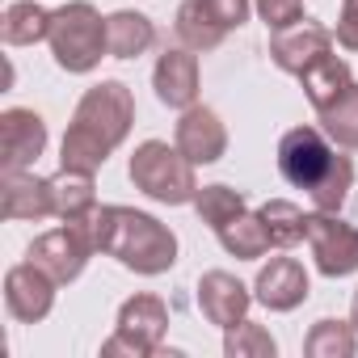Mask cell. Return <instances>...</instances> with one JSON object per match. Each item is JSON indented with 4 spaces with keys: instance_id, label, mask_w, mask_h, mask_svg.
<instances>
[{
    "instance_id": "1",
    "label": "cell",
    "mask_w": 358,
    "mask_h": 358,
    "mask_svg": "<svg viewBox=\"0 0 358 358\" xmlns=\"http://www.w3.org/2000/svg\"><path fill=\"white\" fill-rule=\"evenodd\" d=\"M76 228L85 232V241L93 245V253H110L118 257L127 270L135 274H164L177 262V236L131 207H93L85 220H76Z\"/></svg>"
},
{
    "instance_id": "2",
    "label": "cell",
    "mask_w": 358,
    "mask_h": 358,
    "mask_svg": "<svg viewBox=\"0 0 358 358\" xmlns=\"http://www.w3.org/2000/svg\"><path fill=\"white\" fill-rule=\"evenodd\" d=\"M135 122V97L122 80H101L93 85L76 114H72V127L64 135V148H59V160L64 169H80V173H93L106 164V156L127 139Z\"/></svg>"
},
{
    "instance_id": "3",
    "label": "cell",
    "mask_w": 358,
    "mask_h": 358,
    "mask_svg": "<svg viewBox=\"0 0 358 358\" xmlns=\"http://www.w3.org/2000/svg\"><path fill=\"white\" fill-rule=\"evenodd\" d=\"M278 169L291 186L312 194L316 211H337L350 194V182H354V164L345 156H337L316 127H295L282 135Z\"/></svg>"
},
{
    "instance_id": "4",
    "label": "cell",
    "mask_w": 358,
    "mask_h": 358,
    "mask_svg": "<svg viewBox=\"0 0 358 358\" xmlns=\"http://www.w3.org/2000/svg\"><path fill=\"white\" fill-rule=\"evenodd\" d=\"M131 182L148 199L169 203V207H182V203H194L199 199L194 164L186 160L182 148H169L160 139H148V143L135 148V156H131Z\"/></svg>"
},
{
    "instance_id": "5",
    "label": "cell",
    "mask_w": 358,
    "mask_h": 358,
    "mask_svg": "<svg viewBox=\"0 0 358 358\" xmlns=\"http://www.w3.org/2000/svg\"><path fill=\"white\" fill-rule=\"evenodd\" d=\"M51 51H55V64L64 72H93L101 64V51L106 47V17H97V9L89 0H72L59 13H51V34H47Z\"/></svg>"
},
{
    "instance_id": "6",
    "label": "cell",
    "mask_w": 358,
    "mask_h": 358,
    "mask_svg": "<svg viewBox=\"0 0 358 358\" xmlns=\"http://www.w3.org/2000/svg\"><path fill=\"white\" fill-rule=\"evenodd\" d=\"M249 0H186L177 9V38L190 51H215L228 30L245 26Z\"/></svg>"
},
{
    "instance_id": "7",
    "label": "cell",
    "mask_w": 358,
    "mask_h": 358,
    "mask_svg": "<svg viewBox=\"0 0 358 358\" xmlns=\"http://www.w3.org/2000/svg\"><path fill=\"white\" fill-rule=\"evenodd\" d=\"M164 329H169L164 303H160L156 295H135V299L122 303L118 329H114V337L101 345V354H110V358H114V354H135V358L156 354L160 341H164Z\"/></svg>"
},
{
    "instance_id": "8",
    "label": "cell",
    "mask_w": 358,
    "mask_h": 358,
    "mask_svg": "<svg viewBox=\"0 0 358 358\" xmlns=\"http://www.w3.org/2000/svg\"><path fill=\"white\" fill-rule=\"evenodd\" d=\"M308 245H312L316 270L324 278H345L358 270V228L341 224L333 211L308 215Z\"/></svg>"
},
{
    "instance_id": "9",
    "label": "cell",
    "mask_w": 358,
    "mask_h": 358,
    "mask_svg": "<svg viewBox=\"0 0 358 358\" xmlns=\"http://www.w3.org/2000/svg\"><path fill=\"white\" fill-rule=\"evenodd\" d=\"M89 253H93V245L85 241V232L76 224L55 228V232H47L30 245V262L38 270H47L55 282H76L89 266Z\"/></svg>"
},
{
    "instance_id": "10",
    "label": "cell",
    "mask_w": 358,
    "mask_h": 358,
    "mask_svg": "<svg viewBox=\"0 0 358 358\" xmlns=\"http://www.w3.org/2000/svg\"><path fill=\"white\" fill-rule=\"evenodd\" d=\"M47 148V122L34 110H5L0 114V164L5 173L30 169Z\"/></svg>"
},
{
    "instance_id": "11",
    "label": "cell",
    "mask_w": 358,
    "mask_h": 358,
    "mask_svg": "<svg viewBox=\"0 0 358 358\" xmlns=\"http://www.w3.org/2000/svg\"><path fill=\"white\" fill-rule=\"evenodd\" d=\"M333 55V34L324 30V26H316V22H299V26H291V30H278L274 38H270V59L282 68V72H291V76H303L312 64H320V59H329Z\"/></svg>"
},
{
    "instance_id": "12",
    "label": "cell",
    "mask_w": 358,
    "mask_h": 358,
    "mask_svg": "<svg viewBox=\"0 0 358 358\" xmlns=\"http://www.w3.org/2000/svg\"><path fill=\"white\" fill-rule=\"evenodd\" d=\"M5 303L22 324H38L55 303V278L34 262H22L5 274Z\"/></svg>"
},
{
    "instance_id": "13",
    "label": "cell",
    "mask_w": 358,
    "mask_h": 358,
    "mask_svg": "<svg viewBox=\"0 0 358 358\" xmlns=\"http://www.w3.org/2000/svg\"><path fill=\"white\" fill-rule=\"evenodd\" d=\"M249 303H253V295H249V287H245L236 274H228V270L203 274V282H199V308H203V316H207L211 324H220L224 333L245 320Z\"/></svg>"
},
{
    "instance_id": "14",
    "label": "cell",
    "mask_w": 358,
    "mask_h": 358,
    "mask_svg": "<svg viewBox=\"0 0 358 358\" xmlns=\"http://www.w3.org/2000/svg\"><path fill=\"white\" fill-rule=\"evenodd\" d=\"M177 148L186 152L190 164H215L228 152V131H224L220 114L207 106H190L182 114V122H177Z\"/></svg>"
},
{
    "instance_id": "15",
    "label": "cell",
    "mask_w": 358,
    "mask_h": 358,
    "mask_svg": "<svg viewBox=\"0 0 358 358\" xmlns=\"http://www.w3.org/2000/svg\"><path fill=\"white\" fill-rule=\"evenodd\" d=\"M0 215L5 220H47L55 215V194L51 182L34 173H5V186H0Z\"/></svg>"
},
{
    "instance_id": "16",
    "label": "cell",
    "mask_w": 358,
    "mask_h": 358,
    "mask_svg": "<svg viewBox=\"0 0 358 358\" xmlns=\"http://www.w3.org/2000/svg\"><path fill=\"white\" fill-rule=\"evenodd\" d=\"M152 80H156V97L169 110H190L199 101V55H190V51H164Z\"/></svg>"
},
{
    "instance_id": "17",
    "label": "cell",
    "mask_w": 358,
    "mask_h": 358,
    "mask_svg": "<svg viewBox=\"0 0 358 358\" xmlns=\"http://www.w3.org/2000/svg\"><path fill=\"white\" fill-rule=\"evenodd\" d=\"M257 299L270 312H291L308 299V274L295 257H274L262 274H257Z\"/></svg>"
},
{
    "instance_id": "18",
    "label": "cell",
    "mask_w": 358,
    "mask_h": 358,
    "mask_svg": "<svg viewBox=\"0 0 358 358\" xmlns=\"http://www.w3.org/2000/svg\"><path fill=\"white\" fill-rule=\"evenodd\" d=\"M51 194H55V215L68 220V224L85 220V215L97 207L93 173H80V169H64L59 177H51Z\"/></svg>"
},
{
    "instance_id": "19",
    "label": "cell",
    "mask_w": 358,
    "mask_h": 358,
    "mask_svg": "<svg viewBox=\"0 0 358 358\" xmlns=\"http://www.w3.org/2000/svg\"><path fill=\"white\" fill-rule=\"evenodd\" d=\"M156 43V30L143 13H114L106 17V47L114 59H135Z\"/></svg>"
},
{
    "instance_id": "20",
    "label": "cell",
    "mask_w": 358,
    "mask_h": 358,
    "mask_svg": "<svg viewBox=\"0 0 358 358\" xmlns=\"http://www.w3.org/2000/svg\"><path fill=\"white\" fill-rule=\"evenodd\" d=\"M299 80H303V93H308V101H312V110H316V114H320L324 106H333V101L354 85V80H350V68H345L337 55H329V59L312 64Z\"/></svg>"
},
{
    "instance_id": "21",
    "label": "cell",
    "mask_w": 358,
    "mask_h": 358,
    "mask_svg": "<svg viewBox=\"0 0 358 358\" xmlns=\"http://www.w3.org/2000/svg\"><path fill=\"white\" fill-rule=\"evenodd\" d=\"M9 47H34L51 34V13L38 9L34 0H17V5L5 9V26H0Z\"/></svg>"
},
{
    "instance_id": "22",
    "label": "cell",
    "mask_w": 358,
    "mask_h": 358,
    "mask_svg": "<svg viewBox=\"0 0 358 358\" xmlns=\"http://www.w3.org/2000/svg\"><path fill=\"white\" fill-rule=\"evenodd\" d=\"M220 245H224L232 257H241V262H257V257L270 249V236H266L262 215L241 211L236 220H228V224L220 228Z\"/></svg>"
},
{
    "instance_id": "23",
    "label": "cell",
    "mask_w": 358,
    "mask_h": 358,
    "mask_svg": "<svg viewBox=\"0 0 358 358\" xmlns=\"http://www.w3.org/2000/svg\"><path fill=\"white\" fill-rule=\"evenodd\" d=\"M257 215H262V224H266V236H270V245H274V249H291V245L308 241V215H303L295 203H287V199H274V203H266Z\"/></svg>"
},
{
    "instance_id": "24",
    "label": "cell",
    "mask_w": 358,
    "mask_h": 358,
    "mask_svg": "<svg viewBox=\"0 0 358 358\" xmlns=\"http://www.w3.org/2000/svg\"><path fill=\"white\" fill-rule=\"evenodd\" d=\"M324 135L337 139V148H358V85H350L333 106L320 110Z\"/></svg>"
},
{
    "instance_id": "25",
    "label": "cell",
    "mask_w": 358,
    "mask_h": 358,
    "mask_svg": "<svg viewBox=\"0 0 358 358\" xmlns=\"http://www.w3.org/2000/svg\"><path fill=\"white\" fill-rule=\"evenodd\" d=\"M303 350L312 358H350L354 354V333L341 320H316L308 341H303Z\"/></svg>"
},
{
    "instance_id": "26",
    "label": "cell",
    "mask_w": 358,
    "mask_h": 358,
    "mask_svg": "<svg viewBox=\"0 0 358 358\" xmlns=\"http://www.w3.org/2000/svg\"><path fill=\"white\" fill-rule=\"evenodd\" d=\"M194 207H199L203 224H211V228L220 232L228 220H236V215L245 211V199H241L236 190H228V186H203L199 199H194Z\"/></svg>"
},
{
    "instance_id": "27",
    "label": "cell",
    "mask_w": 358,
    "mask_h": 358,
    "mask_svg": "<svg viewBox=\"0 0 358 358\" xmlns=\"http://www.w3.org/2000/svg\"><path fill=\"white\" fill-rule=\"evenodd\" d=\"M224 354H228V358H274V337H270L262 324L241 320V324L228 329V337H224Z\"/></svg>"
},
{
    "instance_id": "28",
    "label": "cell",
    "mask_w": 358,
    "mask_h": 358,
    "mask_svg": "<svg viewBox=\"0 0 358 358\" xmlns=\"http://www.w3.org/2000/svg\"><path fill=\"white\" fill-rule=\"evenodd\" d=\"M257 5V13H262V22L278 34V30H291V26H299L303 22V0H253Z\"/></svg>"
},
{
    "instance_id": "29",
    "label": "cell",
    "mask_w": 358,
    "mask_h": 358,
    "mask_svg": "<svg viewBox=\"0 0 358 358\" xmlns=\"http://www.w3.org/2000/svg\"><path fill=\"white\" fill-rule=\"evenodd\" d=\"M337 43L345 51H358V0L341 5V22H337Z\"/></svg>"
},
{
    "instance_id": "30",
    "label": "cell",
    "mask_w": 358,
    "mask_h": 358,
    "mask_svg": "<svg viewBox=\"0 0 358 358\" xmlns=\"http://www.w3.org/2000/svg\"><path fill=\"white\" fill-rule=\"evenodd\" d=\"M354 329H358V291H354Z\"/></svg>"
}]
</instances>
